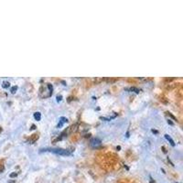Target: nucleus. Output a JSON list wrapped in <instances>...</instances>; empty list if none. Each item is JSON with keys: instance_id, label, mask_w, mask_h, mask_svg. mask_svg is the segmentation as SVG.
<instances>
[{"instance_id": "obj_15", "label": "nucleus", "mask_w": 183, "mask_h": 183, "mask_svg": "<svg viewBox=\"0 0 183 183\" xmlns=\"http://www.w3.org/2000/svg\"><path fill=\"white\" fill-rule=\"evenodd\" d=\"M35 127H36V126H35V124H33V125L31 126V129H35Z\"/></svg>"}, {"instance_id": "obj_4", "label": "nucleus", "mask_w": 183, "mask_h": 183, "mask_svg": "<svg viewBox=\"0 0 183 183\" xmlns=\"http://www.w3.org/2000/svg\"><path fill=\"white\" fill-rule=\"evenodd\" d=\"M38 139H39V134H38V133H35V134H33L32 136H30L28 142H29V144H33V143H35Z\"/></svg>"}, {"instance_id": "obj_9", "label": "nucleus", "mask_w": 183, "mask_h": 183, "mask_svg": "<svg viewBox=\"0 0 183 183\" xmlns=\"http://www.w3.org/2000/svg\"><path fill=\"white\" fill-rule=\"evenodd\" d=\"M9 86H10V83H8V82H6V81L3 82V83H2V87H3V88L6 89V88H8Z\"/></svg>"}, {"instance_id": "obj_5", "label": "nucleus", "mask_w": 183, "mask_h": 183, "mask_svg": "<svg viewBox=\"0 0 183 183\" xmlns=\"http://www.w3.org/2000/svg\"><path fill=\"white\" fill-rule=\"evenodd\" d=\"M67 122H68V119L66 118V117H60V118H59V124H58V125H57V127H58V128L62 127L63 124H64L65 123H67Z\"/></svg>"}, {"instance_id": "obj_14", "label": "nucleus", "mask_w": 183, "mask_h": 183, "mask_svg": "<svg viewBox=\"0 0 183 183\" xmlns=\"http://www.w3.org/2000/svg\"><path fill=\"white\" fill-rule=\"evenodd\" d=\"M168 123L169 124H171V125H173V123H172L170 120H168Z\"/></svg>"}, {"instance_id": "obj_6", "label": "nucleus", "mask_w": 183, "mask_h": 183, "mask_svg": "<svg viewBox=\"0 0 183 183\" xmlns=\"http://www.w3.org/2000/svg\"><path fill=\"white\" fill-rule=\"evenodd\" d=\"M126 91H130V92H134V93H136V94H139V92H140V90L138 88H136V87H130V88H125Z\"/></svg>"}, {"instance_id": "obj_8", "label": "nucleus", "mask_w": 183, "mask_h": 183, "mask_svg": "<svg viewBox=\"0 0 183 183\" xmlns=\"http://www.w3.org/2000/svg\"><path fill=\"white\" fill-rule=\"evenodd\" d=\"M34 118L37 120V121H40V119H41V114L40 112H36L34 114Z\"/></svg>"}, {"instance_id": "obj_7", "label": "nucleus", "mask_w": 183, "mask_h": 183, "mask_svg": "<svg viewBox=\"0 0 183 183\" xmlns=\"http://www.w3.org/2000/svg\"><path fill=\"white\" fill-rule=\"evenodd\" d=\"M165 137H166V139H167V140H168V141H169V143H170V145H171V146H173V147L175 146L174 140H173V139H172L171 137L168 136V135H165Z\"/></svg>"}, {"instance_id": "obj_11", "label": "nucleus", "mask_w": 183, "mask_h": 183, "mask_svg": "<svg viewBox=\"0 0 183 183\" xmlns=\"http://www.w3.org/2000/svg\"><path fill=\"white\" fill-rule=\"evenodd\" d=\"M167 114H168V115H169V116H170V117H172V118L174 119V120H175V121H177V118H176V117H175V116H174V115H173V114H172L171 113H169V112H167Z\"/></svg>"}, {"instance_id": "obj_2", "label": "nucleus", "mask_w": 183, "mask_h": 183, "mask_svg": "<svg viewBox=\"0 0 183 183\" xmlns=\"http://www.w3.org/2000/svg\"><path fill=\"white\" fill-rule=\"evenodd\" d=\"M40 152H51L59 156H70L71 155V150L63 149V148H43Z\"/></svg>"}, {"instance_id": "obj_3", "label": "nucleus", "mask_w": 183, "mask_h": 183, "mask_svg": "<svg viewBox=\"0 0 183 183\" xmlns=\"http://www.w3.org/2000/svg\"><path fill=\"white\" fill-rule=\"evenodd\" d=\"M90 145H91V147H92V148H99L101 145H102V141H101L100 138H98V137H94V138H92V139H91V141H90Z\"/></svg>"}, {"instance_id": "obj_16", "label": "nucleus", "mask_w": 183, "mask_h": 183, "mask_svg": "<svg viewBox=\"0 0 183 183\" xmlns=\"http://www.w3.org/2000/svg\"><path fill=\"white\" fill-rule=\"evenodd\" d=\"M152 132H153V133H156V134H157V133H158V131H157V130H152Z\"/></svg>"}, {"instance_id": "obj_13", "label": "nucleus", "mask_w": 183, "mask_h": 183, "mask_svg": "<svg viewBox=\"0 0 183 183\" xmlns=\"http://www.w3.org/2000/svg\"><path fill=\"white\" fill-rule=\"evenodd\" d=\"M57 101H58V102L61 101V95H59V96H57Z\"/></svg>"}, {"instance_id": "obj_1", "label": "nucleus", "mask_w": 183, "mask_h": 183, "mask_svg": "<svg viewBox=\"0 0 183 183\" xmlns=\"http://www.w3.org/2000/svg\"><path fill=\"white\" fill-rule=\"evenodd\" d=\"M53 86L50 83H45L42 84L41 87L40 88V96L41 98H49L52 94Z\"/></svg>"}, {"instance_id": "obj_17", "label": "nucleus", "mask_w": 183, "mask_h": 183, "mask_svg": "<svg viewBox=\"0 0 183 183\" xmlns=\"http://www.w3.org/2000/svg\"><path fill=\"white\" fill-rule=\"evenodd\" d=\"M150 183H154V181H153V179H152V178H150Z\"/></svg>"}, {"instance_id": "obj_12", "label": "nucleus", "mask_w": 183, "mask_h": 183, "mask_svg": "<svg viewBox=\"0 0 183 183\" xmlns=\"http://www.w3.org/2000/svg\"><path fill=\"white\" fill-rule=\"evenodd\" d=\"M17 176H18V173H15V172H13V173H11V174L9 175L10 178H16Z\"/></svg>"}, {"instance_id": "obj_18", "label": "nucleus", "mask_w": 183, "mask_h": 183, "mask_svg": "<svg viewBox=\"0 0 183 183\" xmlns=\"http://www.w3.org/2000/svg\"><path fill=\"white\" fill-rule=\"evenodd\" d=\"M1 132H2V127L0 126V133H1Z\"/></svg>"}, {"instance_id": "obj_10", "label": "nucleus", "mask_w": 183, "mask_h": 183, "mask_svg": "<svg viewBox=\"0 0 183 183\" xmlns=\"http://www.w3.org/2000/svg\"><path fill=\"white\" fill-rule=\"evenodd\" d=\"M17 90H18V86H14V87H12L11 88V93L12 94H15V93L17 92Z\"/></svg>"}]
</instances>
